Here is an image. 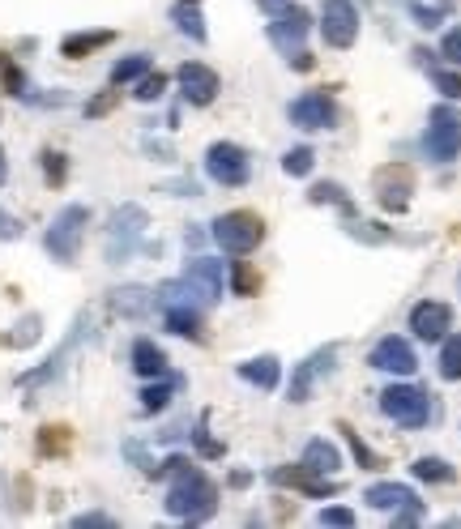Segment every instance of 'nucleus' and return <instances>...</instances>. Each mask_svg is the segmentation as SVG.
<instances>
[{"label": "nucleus", "instance_id": "f257e3e1", "mask_svg": "<svg viewBox=\"0 0 461 529\" xmlns=\"http://www.w3.org/2000/svg\"><path fill=\"white\" fill-rule=\"evenodd\" d=\"M167 512L171 517H180L188 525H201V521H210L214 512H218V487H214V478L205 474V470H180L176 474V483H171L167 491Z\"/></svg>", "mask_w": 461, "mask_h": 529}, {"label": "nucleus", "instance_id": "f03ea898", "mask_svg": "<svg viewBox=\"0 0 461 529\" xmlns=\"http://www.w3.org/2000/svg\"><path fill=\"white\" fill-rule=\"evenodd\" d=\"M210 235H214V244L227 252V256H248V252L265 239V218L252 214V210L218 214V218L210 222Z\"/></svg>", "mask_w": 461, "mask_h": 529}, {"label": "nucleus", "instance_id": "7ed1b4c3", "mask_svg": "<svg viewBox=\"0 0 461 529\" xmlns=\"http://www.w3.org/2000/svg\"><path fill=\"white\" fill-rule=\"evenodd\" d=\"M423 154L432 158V163H440V167L457 163V154H461V111L453 103L432 107L427 128H423Z\"/></svg>", "mask_w": 461, "mask_h": 529}, {"label": "nucleus", "instance_id": "20e7f679", "mask_svg": "<svg viewBox=\"0 0 461 529\" xmlns=\"http://www.w3.org/2000/svg\"><path fill=\"white\" fill-rule=\"evenodd\" d=\"M86 227H90V210L86 205H65L56 218H52V227L43 231V248L56 256L60 265H73L77 261V252H82V239H86Z\"/></svg>", "mask_w": 461, "mask_h": 529}, {"label": "nucleus", "instance_id": "39448f33", "mask_svg": "<svg viewBox=\"0 0 461 529\" xmlns=\"http://www.w3.org/2000/svg\"><path fill=\"white\" fill-rule=\"evenodd\" d=\"M380 414L406 431H419L432 419V397H427V389H419V384H389V389L380 393Z\"/></svg>", "mask_w": 461, "mask_h": 529}, {"label": "nucleus", "instance_id": "423d86ee", "mask_svg": "<svg viewBox=\"0 0 461 529\" xmlns=\"http://www.w3.org/2000/svg\"><path fill=\"white\" fill-rule=\"evenodd\" d=\"M146 227H150V214L141 210V205H120L107 222V261L111 265L129 261L141 244V235H146Z\"/></svg>", "mask_w": 461, "mask_h": 529}, {"label": "nucleus", "instance_id": "0eeeda50", "mask_svg": "<svg viewBox=\"0 0 461 529\" xmlns=\"http://www.w3.org/2000/svg\"><path fill=\"white\" fill-rule=\"evenodd\" d=\"M205 175L222 188H244L252 175V158L244 146H235V141H214V146L205 150Z\"/></svg>", "mask_w": 461, "mask_h": 529}, {"label": "nucleus", "instance_id": "6e6552de", "mask_svg": "<svg viewBox=\"0 0 461 529\" xmlns=\"http://www.w3.org/2000/svg\"><path fill=\"white\" fill-rule=\"evenodd\" d=\"M338 372V346H321V350H312V355L304 359V363H295V376H291V402L295 406H304V402H312L316 397V389Z\"/></svg>", "mask_w": 461, "mask_h": 529}, {"label": "nucleus", "instance_id": "1a4fd4ad", "mask_svg": "<svg viewBox=\"0 0 461 529\" xmlns=\"http://www.w3.org/2000/svg\"><path fill=\"white\" fill-rule=\"evenodd\" d=\"M176 82H180L184 103H193V107H210L218 99V90H222V77L201 60H184L176 69Z\"/></svg>", "mask_w": 461, "mask_h": 529}, {"label": "nucleus", "instance_id": "9d476101", "mask_svg": "<svg viewBox=\"0 0 461 529\" xmlns=\"http://www.w3.org/2000/svg\"><path fill=\"white\" fill-rule=\"evenodd\" d=\"M286 116H291L295 128L316 133V128H333V124H338V103H333L325 90H308V94H299V99L286 107Z\"/></svg>", "mask_w": 461, "mask_h": 529}, {"label": "nucleus", "instance_id": "9b49d317", "mask_svg": "<svg viewBox=\"0 0 461 529\" xmlns=\"http://www.w3.org/2000/svg\"><path fill=\"white\" fill-rule=\"evenodd\" d=\"M321 35H325L329 47H338V52L359 39V9H355V0H325Z\"/></svg>", "mask_w": 461, "mask_h": 529}, {"label": "nucleus", "instance_id": "f8f14e48", "mask_svg": "<svg viewBox=\"0 0 461 529\" xmlns=\"http://www.w3.org/2000/svg\"><path fill=\"white\" fill-rule=\"evenodd\" d=\"M308 30H312V13L308 9H299V5H286L274 13V22H269V43L278 47V52H299L308 39Z\"/></svg>", "mask_w": 461, "mask_h": 529}, {"label": "nucleus", "instance_id": "ddd939ff", "mask_svg": "<svg viewBox=\"0 0 461 529\" xmlns=\"http://www.w3.org/2000/svg\"><path fill=\"white\" fill-rule=\"evenodd\" d=\"M368 363L376 367V372H389V376H415V372H419L415 346H410L406 338H397V333H389V338H380V342L372 346Z\"/></svg>", "mask_w": 461, "mask_h": 529}, {"label": "nucleus", "instance_id": "4468645a", "mask_svg": "<svg viewBox=\"0 0 461 529\" xmlns=\"http://www.w3.org/2000/svg\"><path fill=\"white\" fill-rule=\"evenodd\" d=\"M269 483H274V487H295V491L312 495V500H329V495L342 491L329 474H312L304 461H299V466H278V470H269Z\"/></svg>", "mask_w": 461, "mask_h": 529}, {"label": "nucleus", "instance_id": "2eb2a0df", "mask_svg": "<svg viewBox=\"0 0 461 529\" xmlns=\"http://www.w3.org/2000/svg\"><path fill=\"white\" fill-rule=\"evenodd\" d=\"M184 282L193 286L197 303H218L222 299V282H227V269L214 256H193V261L184 265Z\"/></svg>", "mask_w": 461, "mask_h": 529}, {"label": "nucleus", "instance_id": "dca6fc26", "mask_svg": "<svg viewBox=\"0 0 461 529\" xmlns=\"http://www.w3.org/2000/svg\"><path fill=\"white\" fill-rule=\"evenodd\" d=\"M410 329H415L419 342H440L453 329V308L440 299H423L410 308Z\"/></svg>", "mask_w": 461, "mask_h": 529}, {"label": "nucleus", "instance_id": "f3484780", "mask_svg": "<svg viewBox=\"0 0 461 529\" xmlns=\"http://www.w3.org/2000/svg\"><path fill=\"white\" fill-rule=\"evenodd\" d=\"M376 192H380V205H385L389 214H402L410 205V192H415V171L410 167H380L376 175Z\"/></svg>", "mask_w": 461, "mask_h": 529}, {"label": "nucleus", "instance_id": "a211bd4d", "mask_svg": "<svg viewBox=\"0 0 461 529\" xmlns=\"http://www.w3.org/2000/svg\"><path fill=\"white\" fill-rule=\"evenodd\" d=\"M86 338V312L82 316H77V325H73V333H69V338H65V346H60L56 350V355L52 359H47L43 367H35V372H26V376H18V389H35V384H47V380H52V376H60V367H65V359L73 355V346L77 342H82Z\"/></svg>", "mask_w": 461, "mask_h": 529}, {"label": "nucleus", "instance_id": "6ab92c4d", "mask_svg": "<svg viewBox=\"0 0 461 529\" xmlns=\"http://www.w3.org/2000/svg\"><path fill=\"white\" fill-rule=\"evenodd\" d=\"M107 308L111 316L141 320L154 308V291H146V286H116V291H107Z\"/></svg>", "mask_w": 461, "mask_h": 529}, {"label": "nucleus", "instance_id": "aec40b11", "mask_svg": "<svg viewBox=\"0 0 461 529\" xmlns=\"http://www.w3.org/2000/svg\"><path fill=\"white\" fill-rule=\"evenodd\" d=\"M163 325H167V333H176V338L205 342V320L197 312V303H176V308H163Z\"/></svg>", "mask_w": 461, "mask_h": 529}, {"label": "nucleus", "instance_id": "412c9836", "mask_svg": "<svg viewBox=\"0 0 461 529\" xmlns=\"http://www.w3.org/2000/svg\"><path fill=\"white\" fill-rule=\"evenodd\" d=\"M129 359H133V372H137L141 380L167 376V355H163V346L150 342V338H137L133 350H129Z\"/></svg>", "mask_w": 461, "mask_h": 529}, {"label": "nucleus", "instance_id": "4be33fe9", "mask_svg": "<svg viewBox=\"0 0 461 529\" xmlns=\"http://www.w3.org/2000/svg\"><path fill=\"white\" fill-rule=\"evenodd\" d=\"M299 461H304V466H308L312 474H329V478L342 470V453H338V444L325 440V436L308 440V444H304V457H299Z\"/></svg>", "mask_w": 461, "mask_h": 529}, {"label": "nucleus", "instance_id": "5701e85b", "mask_svg": "<svg viewBox=\"0 0 461 529\" xmlns=\"http://www.w3.org/2000/svg\"><path fill=\"white\" fill-rule=\"evenodd\" d=\"M240 380H248L252 389L269 393V389H278V380H282V363H278L274 355H261V359H244V363H240Z\"/></svg>", "mask_w": 461, "mask_h": 529}, {"label": "nucleus", "instance_id": "b1692460", "mask_svg": "<svg viewBox=\"0 0 461 529\" xmlns=\"http://www.w3.org/2000/svg\"><path fill=\"white\" fill-rule=\"evenodd\" d=\"M363 500H368V508H380V512H393L402 504H415L419 495L410 491L406 483H372L368 491H363Z\"/></svg>", "mask_w": 461, "mask_h": 529}, {"label": "nucleus", "instance_id": "393cba45", "mask_svg": "<svg viewBox=\"0 0 461 529\" xmlns=\"http://www.w3.org/2000/svg\"><path fill=\"white\" fill-rule=\"evenodd\" d=\"M116 43V30H82V35H69L60 43V56L65 60H86L90 52H99V47Z\"/></svg>", "mask_w": 461, "mask_h": 529}, {"label": "nucleus", "instance_id": "a878e982", "mask_svg": "<svg viewBox=\"0 0 461 529\" xmlns=\"http://www.w3.org/2000/svg\"><path fill=\"white\" fill-rule=\"evenodd\" d=\"M180 376H158L154 384H146V389H141V414H158V410H167V402L171 397H176V389H180Z\"/></svg>", "mask_w": 461, "mask_h": 529}, {"label": "nucleus", "instance_id": "bb28decb", "mask_svg": "<svg viewBox=\"0 0 461 529\" xmlns=\"http://www.w3.org/2000/svg\"><path fill=\"white\" fill-rule=\"evenodd\" d=\"M171 22H176L180 35L193 39V43H205V39H210V30H205V18H201V9L193 5V0H180V5L171 9Z\"/></svg>", "mask_w": 461, "mask_h": 529}, {"label": "nucleus", "instance_id": "cd10ccee", "mask_svg": "<svg viewBox=\"0 0 461 529\" xmlns=\"http://www.w3.org/2000/svg\"><path fill=\"white\" fill-rule=\"evenodd\" d=\"M39 453L43 457H65L69 448H73V427H65V423H47V427H39Z\"/></svg>", "mask_w": 461, "mask_h": 529}, {"label": "nucleus", "instance_id": "c85d7f7f", "mask_svg": "<svg viewBox=\"0 0 461 529\" xmlns=\"http://www.w3.org/2000/svg\"><path fill=\"white\" fill-rule=\"evenodd\" d=\"M231 295L257 299L261 295V269H252L248 261H231Z\"/></svg>", "mask_w": 461, "mask_h": 529}, {"label": "nucleus", "instance_id": "c756f323", "mask_svg": "<svg viewBox=\"0 0 461 529\" xmlns=\"http://www.w3.org/2000/svg\"><path fill=\"white\" fill-rule=\"evenodd\" d=\"M308 201H312V205H342V214H346V218L355 214V201L346 197V188H342V184H333V180H321V184H312Z\"/></svg>", "mask_w": 461, "mask_h": 529}, {"label": "nucleus", "instance_id": "7c9ffc66", "mask_svg": "<svg viewBox=\"0 0 461 529\" xmlns=\"http://www.w3.org/2000/svg\"><path fill=\"white\" fill-rule=\"evenodd\" d=\"M440 380H461V333L440 338Z\"/></svg>", "mask_w": 461, "mask_h": 529}, {"label": "nucleus", "instance_id": "2f4dec72", "mask_svg": "<svg viewBox=\"0 0 461 529\" xmlns=\"http://www.w3.org/2000/svg\"><path fill=\"white\" fill-rule=\"evenodd\" d=\"M338 431H342V440L351 444V453H355V461H359L363 470H385V457H380V453H372V448L359 440V431H355L351 423H338Z\"/></svg>", "mask_w": 461, "mask_h": 529}, {"label": "nucleus", "instance_id": "473e14b6", "mask_svg": "<svg viewBox=\"0 0 461 529\" xmlns=\"http://www.w3.org/2000/svg\"><path fill=\"white\" fill-rule=\"evenodd\" d=\"M410 470H415L419 483H453V478H457V470L444 457H419Z\"/></svg>", "mask_w": 461, "mask_h": 529}, {"label": "nucleus", "instance_id": "72a5a7b5", "mask_svg": "<svg viewBox=\"0 0 461 529\" xmlns=\"http://www.w3.org/2000/svg\"><path fill=\"white\" fill-rule=\"evenodd\" d=\"M312 167H316V150H312V146H295V150H286V154H282V171H286V175H295V180L312 175Z\"/></svg>", "mask_w": 461, "mask_h": 529}, {"label": "nucleus", "instance_id": "f704fd0d", "mask_svg": "<svg viewBox=\"0 0 461 529\" xmlns=\"http://www.w3.org/2000/svg\"><path fill=\"white\" fill-rule=\"evenodd\" d=\"M141 73H150V56L137 52V56H124L116 69H111V86H124V82H137Z\"/></svg>", "mask_w": 461, "mask_h": 529}, {"label": "nucleus", "instance_id": "c9c22d12", "mask_svg": "<svg viewBox=\"0 0 461 529\" xmlns=\"http://www.w3.org/2000/svg\"><path fill=\"white\" fill-rule=\"evenodd\" d=\"M39 167H43V175H47V184H52V188H60V184L69 180V158L60 154V150H52V146L39 154Z\"/></svg>", "mask_w": 461, "mask_h": 529}, {"label": "nucleus", "instance_id": "e433bc0d", "mask_svg": "<svg viewBox=\"0 0 461 529\" xmlns=\"http://www.w3.org/2000/svg\"><path fill=\"white\" fill-rule=\"evenodd\" d=\"M163 94H167V73H141L137 77V90H133L137 103H158Z\"/></svg>", "mask_w": 461, "mask_h": 529}, {"label": "nucleus", "instance_id": "4c0bfd02", "mask_svg": "<svg viewBox=\"0 0 461 529\" xmlns=\"http://www.w3.org/2000/svg\"><path fill=\"white\" fill-rule=\"evenodd\" d=\"M0 82H5V90L13 94V99H26V73L13 64L9 52H0Z\"/></svg>", "mask_w": 461, "mask_h": 529}, {"label": "nucleus", "instance_id": "58836bf2", "mask_svg": "<svg viewBox=\"0 0 461 529\" xmlns=\"http://www.w3.org/2000/svg\"><path fill=\"white\" fill-rule=\"evenodd\" d=\"M453 13V0H440V5H415V22L423 26V30H436L444 18Z\"/></svg>", "mask_w": 461, "mask_h": 529}, {"label": "nucleus", "instance_id": "ea45409f", "mask_svg": "<svg viewBox=\"0 0 461 529\" xmlns=\"http://www.w3.org/2000/svg\"><path fill=\"white\" fill-rule=\"evenodd\" d=\"M124 457L133 461L137 470H146V474H158V466H154V457H150V448L141 444V440H124Z\"/></svg>", "mask_w": 461, "mask_h": 529}, {"label": "nucleus", "instance_id": "a19ab883", "mask_svg": "<svg viewBox=\"0 0 461 529\" xmlns=\"http://www.w3.org/2000/svg\"><path fill=\"white\" fill-rule=\"evenodd\" d=\"M116 103H120V90H103V94H94V99H90L82 111H86V120H99V116H107V111L116 107Z\"/></svg>", "mask_w": 461, "mask_h": 529}, {"label": "nucleus", "instance_id": "79ce46f5", "mask_svg": "<svg viewBox=\"0 0 461 529\" xmlns=\"http://www.w3.org/2000/svg\"><path fill=\"white\" fill-rule=\"evenodd\" d=\"M316 521H321V525H338V529H351L355 525V512L342 508V504H329V508L316 512Z\"/></svg>", "mask_w": 461, "mask_h": 529}, {"label": "nucleus", "instance_id": "37998d69", "mask_svg": "<svg viewBox=\"0 0 461 529\" xmlns=\"http://www.w3.org/2000/svg\"><path fill=\"white\" fill-rule=\"evenodd\" d=\"M432 82L444 99H461V73H449V69H432Z\"/></svg>", "mask_w": 461, "mask_h": 529}, {"label": "nucleus", "instance_id": "c03bdc74", "mask_svg": "<svg viewBox=\"0 0 461 529\" xmlns=\"http://www.w3.org/2000/svg\"><path fill=\"white\" fill-rule=\"evenodd\" d=\"M39 325H43L39 316H26L22 325H18V333H9V338H5V346H30V342L39 338Z\"/></svg>", "mask_w": 461, "mask_h": 529}, {"label": "nucleus", "instance_id": "a18cd8bd", "mask_svg": "<svg viewBox=\"0 0 461 529\" xmlns=\"http://www.w3.org/2000/svg\"><path fill=\"white\" fill-rule=\"evenodd\" d=\"M419 521H423V500L393 508V525H397V529H406V525H419Z\"/></svg>", "mask_w": 461, "mask_h": 529}, {"label": "nucleus", "instance_id": "49530a36", "mask_svg": "<svg viewBox=\"0 0 461 529\" xmlns=\"http://www.w3.org/2000/svg\"><path fill=\"white\" fill-rule=\"evenodd\" d=\"M73 529H116V517H107V512H82V517H73Z\"/></svg>", "mask_w": 461, "mask_h": 529}, {"label": "nucleus", "instance_id": "de8ad7c7", "mask_svg": "<svg viewBox=\"0 0 461 529\" xmlns=\"http://www.w3.org/2000/svg\"><path fill=\"white\" fill-rule=\"evenodd\" d=\"M440 56L449 60V64H457V69H461V26H453L449 35H444V43H440Z\"/></svg>", "mask_w": 461, "mask_h": 529}, {"label": "nucleus", "instance_id": "09e8293b", "mask_svg": "<svg viewBox=\"0 0 461 529\" xmlns=\"http://www.w3.org/2000/svg\"><path fill=\"white\" fill-rule=\"evenodd\" d=\"M193 436H197V448H201L205 457H222V444H214L210 436H205V414H201V423H197V431H193Z\"/></svg>", "mask_w": 461, "mask_h": 529}, {"label": "nucleus", "instance_id": "8fccbe9b", "mask_svg": "<svg viewBox=\"0 0 461 529\" xmlns=\"http://www.w3.org/2000/svg\"><path fill=\"white\" fill-rule=\"evenodd\" d=\"M18 235H22V222L5 214V205H0V239H18Z\"/></svg>", "mask_w": 461, "mask_h": 529}, {"label": "nucleus", "instance_id": "3c124183", "mask_svg": "<svg viewBox=\"0 0 461 529\" xmlns=\"http://www.w3.org/2000/svg\"><path fill=\"white\" fill-rule=\"evenodd\" d=\"M163 192H171V197H197V184L193 180H176V184H163Z\"/></svg>", "mask_w": 461, "mask_h": 529}, {"label": "nucleus", "instance_id": "603ef678", "mask_svg": "<svg viewBox=\"0 0 461 529\" xmlns=\"http://www.w3.org/2000/svg\"><path fill=\"white\" fill-rule=\"evenodd\" d=\"M286 60H291V69H299V73H312V69H316V60L304 52V47H299V52H291Z\"/></svg>", "mask_w": 461, "mask_h": 529}, {"label": "nucleus", "instance_id": "864d4df0", "mask_svg": "<svg viewBox=\"0 0 461 529\" xmlns=\"http://www.w3.org/2000/svg\"><path fill=\"white\" fill-rule=\"evenodd\" d=\"M146 150L158 158V163H171V146H158V141H146Z\"/></svg>", "mask_w": 461, "mask_h": 529}, {"label": "nucleus", "instance_id": "5fc2aeb1", "mask_svg": "<svg viewBox=\"0 0 461 529\" xmlns=\"http://www.w3.org/2000/svg\"><path fill=\"white\" fill-rule=\"evenodd\" d=\"M257 5H261L265 13H278V9H286V5H295V0H257Z\"/></svg>", "mask_w": 461, "mask_h": 529}, {"label": "nucleus", "instance_id": "6e6d98bb", "mask_svg": "<svg viewBox=\"0 0 461 529\" xmlns=\"http://www.w3.org/2000/svg\"><path fill=\"white\" fill-rule=\"evenodd\" d=\"M248 483H252L248 470H235V474H231V487H248Z\"/></svg>", "mask_w": 461, "mask_h": 529}, {"label": "nucleus", "instance_id": "4d7b16f0", "mask_svg": "<svg viewBox=\"0 0 461 529\" xmlns=\"http://www.w3.org/2000/svg\"><path fill=\"white\" fill-rule=\"evenodd\" d=\"M9 180V158H5V146H0V184Z\"/></svg>", "mask_w": 461, "mask_h": 529}, {"label": "nucleus", "instance_id": "13d9d810", "mask_svg": "<svg viewBox=\"0 0 461 529\" xmlns=\"http://www.w3.org/2000/svg\"><path fill=\"white\" fill-rule=\"evenodd\" d=\"M457 291H461V274H457Z\"/></svg>", "mask_w": 461, "mask_h": 529}, {"label": "nucleus", "instance_id": "bf43d9fd", "mask_svg": "<svg viewBox=\"0 0 461 529\" xmlns=\"http://www.w3.org/2000/svg\"><path fill=\"white\" fill-rule=\"evenodd\" d=\"M193 5H197V0H193Z\"/></svg>", "mask_w": 461, "mask_h": 529}]
</instances>
